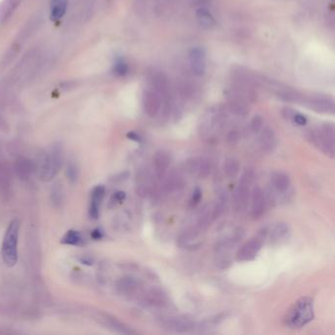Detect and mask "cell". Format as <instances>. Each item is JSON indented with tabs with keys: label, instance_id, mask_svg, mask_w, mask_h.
<instances>
[{
	"label": "cell",
	"instance_id": "6da1fadb",
	"mask_svg": "<svg viewBox=\"0 0 335 335\" xmlns=\"http://www.w3.org/2000/svg\"><path fill=\"white\" fill-rule=\"evenodd\" d=\"M314 319V304L309 297H303L290 308L285 317L287 327L291 329H300Z\"/></svg>",
	"mask_w": 335,
	"mask_h": 335
},
{
	"label": "cell",
	"instance_id": "7a4b0ae2",
	"mask_svg": "<svg viewBox=\"0 0 335 335\" xmlns=\"http://www.w3.org/2000/svg\"><path fill=\"white\" fill-rule=\"evenodd\" d=\"M20 224L18 220L12 221L5 232L2 242V259L7 266H14L18 261V239Z\"/></svg>",
	"mask_w": 335,
	"mask_h": 335
},
{
	"label": "cell",
	"instance_id": "3957f363",
	"mask_svg": "<svg viewBox=\"0 0 335 335\" xmlns=\"http://www.w3.org/2000/svg\"><path fill=\"white\" fill-rule=\"evenodd\" d=\"M254 179V172L251 169H246L242 174L239 186L234 194V208L236 211H241L247 207L250 198V185Z\"/></svg>",
	"mask_w": 335,
	"mask_h": 335
},
{
	"label": "cell",
	"instance_id": "277c9868",
	"mask_svg": "<svg viewBox=\"0 0 335 335\" xmlns=\"http://www.w3.org/2000/svg\"><path fill=\"white\" fill-rule=\"evenodd\" d=\"M162 327L165 331L177 334L191 333L195 330V323L186 317H171L163 321Z\"/></svg>",
	"mask_w": 335,
	"mask_h": 335
},
{
	"label": "cell",
	"instance_id": "5b68a950",
	"mask_svg": "<svg viewBox=\"0 0 335 335\" xmlns=\"http://www.w3.org/2000/svg\"><path fill=\"white\" fill-rule=\"evenodd\" d=\"M188 171L200 179H206L212 171V163L205 157H193L187 160Z\"/></svg>",
	"mask_w": 335,
	"mask_h": 335
},
{
	"label": "cell",
	"instance_id": "8992f818",
	"mask_svg": "<svg viewBox=\"0 0 335 335\" xmlns=\"http://www.w3.org/2000/svg\"><path fill=\"white\" fill-rule=\"evenodd\" d=\"M189 62L193 73L204 76L207 69V54L204 48L194 47L189 52Z\"/></svg>",
	"mask_w": 335,
	"mask_h": 335
},
{
	"label": "cell",
	"instance_id": "52a82bcc",
	"mask_svg": "<svg viewBox=\"0 0 335 335\" xmlns=\"http://www.w3.org/2000/svg\"><path fill=\"white\" fill-rule=\"evenodd\" d=\"M261 246L262 243L261 238L255 237L250 239L239 249L237 253V260L240 261L254 260L257 257L258 253L261 251Z\"/></svg>",
	"mask_w": 335,
	"mask_h": 335
},
{
	"label": "cell",
	"instance_id": "ba28073f",
	"mask_svg": "<svg viewBox=\"0 0 335 335\" xmlns=\"http://www.w3.org/2000/svg\"><path fill=\"white\" fill-rule=\"evenodd\" d=\"M144 110L149 117H155L162 107V96L155 90H148L144 94Z\"/></svg>",
	"mask_w": 335,
	"mask_h": 335
},
{
	"label": "cell",
	"instance_id": "9c48e42d",
	"mask_svg": "<svg viewBox=\"0 0 335 335\" xmlns=\"http://www.w3.org/2000/svg\"><path fill=\"white\" fill-rule=\"evenodd\" d=\"M251 202H252V208H251V215L254 220L260 219L265 208V196L261 187L256 186L251 194Z\"/></svg>",
	"mask_w": 335,
	"mask_h": 335
},
{
	"label": "cell",
	"instance_id": "30bf717a",
	"mask_svg": "<svg viewBox=\"0 0 335 335\" xmlns=\"http://www.w3.org/2000/svg\"><path fill=\"white\" fill-rule=\"evenodd\" d=\"M153 165L156 176L159 179H162L165 176L170 165L169 154L164 150L157 151L153 156Z\"/></svg>",
	"mask_w": 335,
	"mask_h": 335
},
{
	"label": "cell",
	"instance_id": "8fae6325",
	"mask_svg": "<svg viewBox=\"0 0 335 335\" xmlns=\"http://www.w3.org/2000/svg\"><path fill=\"white\" fill-rule=\"evenodd\" d=\"M105 193H106L105 187L101 186V185L95 187L92 192L91 203H90V216L94 220L99 219L100 209H101L104 197H105Z\"/></svg>",
	"mask_w": 335,
	"mask_h": 335
},
{
	"label": "cell",
	"instance_id": "7c38bea8",
	"mask_svg": "<svg viewBox=\"0 0 335 335\" xmlns=\"http://www.w3.org/2000/svg\"><path fill=\"white\" fill-rule=\"evenodd\" d=\"M310 109L322 113H334L335 105L332 99L327 98H314L308 103Z\"/></svg>",
	"mask_w": 335,
	"mask_h": 335
},
{
	"label": "cell",
	"instance_id": "4fadbf2b",
	"mask_svg": "<svg viewBox=\"0 0 335 335\" xmlns=\"http://www.w3.org/2000/svg\"><path fill=\"white\" fill-rule=\"evenodd\" d=\"M260 146H261V149L266 153L271 152L275 148L276 136H275L274 131L271 128L266 127L261 132V137H260Z\"/></svg>",
	"mask_w": 335,
	"mask_h": 335
},
{
	"label": "cell",
	"instance_id": "5bb4252c",
	"mask_svg": "<svg viewBox=\"0 0 335 335\" xmlns=\"http://www.w3.org/2000/svg\"><path fill=\"white\" fill-rule=\"evenodd\" d=\"M196 18L199 25L205 30H211L216 26V19L211 12L205 8H200L196 12Z\"/></svg>",
	"mask_w": 335,
	"mask_h": 335
},
{
	"label": "cell",
	"instance_id": "9a60e30c",
	"mask_svg": "<svg viewBox=\"0 0 335 335\" xmlns=\"http://www.w3.org/2000/svg\"><path fill=\"white\" fill-rule=\"evenodd\" d=\"M271 182L272 186L279 193L286 192L291 184L289 176L283 172H274L271 176Z\"/></svg>",
	"mask_w": 335,
	"mask_h": 335
},
{
	"label": "cell",
	"instance_id": "2e32d148",
	"mask_svg": "<svg viewBox=\"0 0 335 335\" xmlns=\"http://www.w3.org/2000/svg\"><path fill=\"white\" fill-rule=\"evenodd\" d=\"M290 234V227L287 223H280L276 224L270 232L271 242H281L284 241Z\"/></svg>",
	"mask_w": 335,
	"mask_h": 335
},
{
	"label": "cell",
	"instance_id": "e0dca14e",
	"mask_svg": "<svg viewBox=\"0 0 335 335\" xmlns=\"http://www.w3.org/2000/svg\"><path fill=\"white\" fill-rule=\"evenodd\" d=\"M166 296L163 294L162 291L153 288L150 289L149 293L146 296V301L147 303H149V305L152 306V307H160L165 305L166 303Z\"/></svg>",
	"mask_w": 335,
	"mask_h": 335
},
{
	"label": "cell",
	"instance_id": "ac0fdd59",
	"mask_svg": "<svg viewBox=\"0 0 335 335\" xmlns=\"http://www.w3.org/2000/svg\"><path fill=\"white\" fill-rule=\"evenodd\" d=\"M67 10V0H53L51 3V19L57 21L61 19Z\"/></svg>",
	"mask_w": 335,
	"mask_h": 335
},
{
	"label": "cell",
	"instance_id": "d6986e66",
	"mask_svg": "<svg viewBox=\"0 0 335 335\" xmlns=\"http://www.w3.org/2000/svg\"><path fill=\"white\" fill-rule=\"evenodd\" d=\"M224 173L229 178H235L240 172V163L235 158H228L223 165Z\"/></svg>",
	"mask_w": 335,
	"mask_h": 335
},
{
	"label": "cell",
	"instance_id": "ffe728a7",
	"mask_svg": "<svg viewBox=\"0 0 335 335\" xmlns=\"http://www.w3.org/2000/svg\"><path fill=\"white\" fill-rule=\"evenodd\" d=\"M61 243L65 245L79 246L83 243V237L80 232L76 230H69L61 239Z\"/></svg>",
	"mask_w": 335,
	"mask_h": 335
},
{
	"label": "cell",
	"instance_id": "44dd1931",
	"mask_svg": "<svg viewBox=\"0 0 335 335\" xmlns=\"http://www.w3.org/2000/svg\"><path fill=\"white\" fill-rule=\"evenodd\" d=\"M182 185H183V179L181 175L178 174L177 172H172L166 181V187L168 191L178 190L179 188L182 187Z\"/></svg>",
	"mask_w": 335,
	"mask_h": 335
},
{
	"label": "cell",
	"instance_id": "7402d4cb",
	"mask_svg": "<svg viewBox=\"0 0 335 335\" xmlns=\"http://www.w3.org/2000/svg\"><path fill=\"white\" fill-rule=\"evenodd\" d=\"M129 72V67H128V64L121 58H118L115 63H114V66H113V73L119 77H122V76H125V75L128 74Z\"/></svg>",
	"mask_w": 335,
	"mask_h": 335
},
{
	"label": "cell",
	"instance_id": "603a6c76",
	"mask_svg": "<svg viewBox=\"0 0 335 335\" xmlns=\"http://www.w3.org/2000/svg\"><path fill=\"white\" fill-rule=\"evenodd\" d=\"M18 0H4L0 8V18H6V16L15 8Z\"/></svg>",
	"mask_w": 335,
	"mask_h": 335
},
{
	"label": "cell",
	"instance_id": "cb8c5ba5",
	"mask_svg": "<svg viewBox=\"0 0 335 335\" xmlns=\"http://www.w3.org/2000/svg\"><path fill=\"white\" fill-rule=\"evenodd\" d=\"M262 125H263V119L262 117L260 116V115H257L255 116L253 119H252V122H251V129L253 132L255 133H258L260 132L262 128Z\"/></svg>",
	"mask_w": 335,
	"mask_h": 335
},
{
	"label": "cell",
	"instance_id": "d4e9b609",
	"mask_svg": "<svg viewBox=\"0 0 335 335\" xmlns=\"http://www.w3.org/2000/svg\"><path fill=\"white\" fill-rule=\"evenodd\" d=\"M202 196H203L202 191L199 188H196L193 192V195H192V198H191V201H190L191 207H196L197 205H199V203L201 202Z\"/></svg>",
	"mask_w": 335,
	"mask_h": 335
},
{
	"label": "cell",
	"instance_id": "484cf974",
	"mask_svg": "<svg viewBox=\"0 0 335 335\" xmlns=\"http://www.w3.org/2000/svg\"><path fill=\"white\" fill-rule=\"evenodd\" d=\"M226 142L229 146H236L239 142V133L236 131H231L226 137Z\"/></svg>",
	"mask_w": 335,
	"mask_h": 335
},
{
	"label": "cell",
	"instance_id": "4316f807",
	"mask_svg": "<svg viewBox=\"0 0 335 335\" xmlns=\"http://www.w3.org/2000/svg\"><path fill=\"white\" fill-rule=\"evenodd\" d=\"M292 119L299 126H305L307 124V122H308L307 117L304 116L301 113H294L293 116H292Z\"/></svg>",
	"mask_w": 335,
	"mask_h": 335
},
{
	"label": "cell",
	"instance_id": "83f0119b",
	"mask_svg": "<svg viewBox=\"0 0 335 335\" xmlns=\"http://www.w3.org/2000/svg\"><path fill=\"white\" fill-rule=\"evenodd\" d=\"M103 236H104V233H103V231H101L100 229H96V230H94L93 233H92V237H93V239H95V240H100V239L103 238Z\"/></svg>",
	"mask_w": 335,
	"mask_h": 335
},
{
	"label": "cell",
	"instance_id": "f1b7e54d",
	"mask_svg": "<svg viewBox=\"0 0 335 335\" xmlns=\"http://www.w3.org/2000/svg\"><path fill=\"white\" fill-rule=\"evenodd\" d=\"M127 137H128L130 140H133V141H136V142H141V141H142L141 137H140L137 133H135V132H130V133H128V134H127Z\"/></svg>",
	"mask_w": 335,
	"mask_h": 335
}]
</instances>
